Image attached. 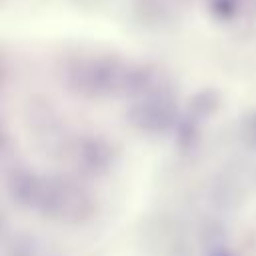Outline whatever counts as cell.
I'll return each instance as SVG.
<instances>
[{
	"mask_svg": "<svg viewBox=\"0 0 256 256\" xmlns=\"http://www.w3.org/2000/svg\"><path fill=\"white\" fill-rule=\"evenodd\" d=\"M212 10L220 20H232L240 10V0H212Z\"/></svg>",
	"mask_w": 256,
	"mask_h": 256,
	"instance_id": "obj_1",
	"label": "cell"
},
{
	"mask_svg": "<svg viewBox=\"0 0 256 256\" xmlns=\"http://www.w3.org/2000/svg\"><path fill=\"white\" fill-rule=\"evenodd\" d=\"M246 136H248V140L250 142H254L256 144V114L248 120V126H246Z\"/></svg>",
	"mask_w": 256,
	"mask_h": 256,
	"instance_id": "obj_2",
	"label": "cell"
}]
</instances>
